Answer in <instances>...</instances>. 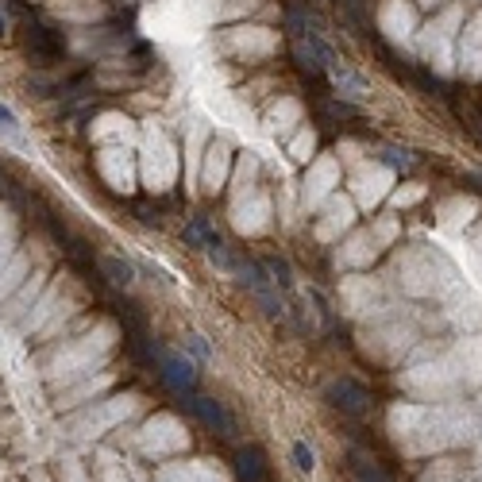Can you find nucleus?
Segmentation results:
<instances>
[{"instance_id":"nucleus-1","label":"nucleus","mask_w":482,"mask_h":482,"mask_svg":"<svg viewBox=\"0 0 482 482\" xmlns=\"http://www.w3.org/2000/svg\"><path fill=\"white\" fill-rule=\"evenodd\" d=\"M235 278L243 282V286L255 294V301L262 305V313L267 317H286V301L278 297V286H274V278L267 274V267H262L259 259H240V267H235Z\"/></svg>"},{"instance_id":"nucleus-2","label":"nucleus","mask_w":482,"mask_h":482,"mask_svg":"<svg viewBox=\"0 0 482 482\" xmlns=\"http://www.w3.org/2000/svg\"><path fill=\"white\" fill-rule=\"evenodd\" d=\"M24 54L31 66L46 70V66H54L62 58V35L51 31V27H43V24H27L24 27Z\"/></svg>"},{"instance_id":"nucleus-3","label":"nucleus","mask_w":482,"mask_h":482,"mask_svg":"<svg viewBox=\"0 0 482 482\" xmlns=\"http://www.w3.org/2000/svg\"><path fill=\"white\" fill-rule=\"evenodd\" d=\"M158 374H163V382L174 394H193V386H197L193 363L178 352H166V347H158Z\"/></svg>"},{"instance_id":"nucleus-4","label":"nucleus","mask_w":482,"mask_h":482,"mask_svg":"<svg viewBox=\"0 0 482 482\" xmlns=\"http://www.w3.org/2000/svg\"><path fill=\"white\" fill-rule=\"evenodd\" d=\"M189 409H193V417L209 432H220V436H228V440L235 436V417L224 409V401L205 398V394H189Z\"/></svg>"},{"instance_id":"nucleus-5","label":"nucleus","mask_w":482,"mask_h":482,"mask_svg":"<svg viewBox=\"0 0 482 482\" xmlns=\"http://www.w3.org/2000/svg\"><path fill=\"white\" fill-rule=\"evenodd\" d=\"M328 401H332L339 413H347V417H363V413L371 409V394H366V386H359L355 378H336V382L328 386Z\"/></svg>"},{"instance_id":"nucleus-6","label":"nucleus","mask_w":482,"mask_h":482,"mask_svg":"<svg viewBox=\"0 0 482 482\" xmlns=\"http://www.w3.org/2000/svg\"><path fill=\"white\" fill-rule=\"evenodd\" d=\"M324 73L336 81V89L344 93V97H352V101H363V97H366V81L359 78V73H355L344 58H339L336 51H328V54H324Z\"/></svg>"},{"instance_id":"nucleus-7","label":"nucleus","mask_w":482,"mask_h":482,"mask_svg":"<svg viewBox=\"0 0 482 482\" xmlns=\"http://www.w3.org/2000/svg\"><path fill=\"white\" fill-rule=\"evenodd\" d=\"M235 478L240 482H267V456H262V448H240V456H235Z\"/></svg>"},{"instance_id":"nucleus-8","label":"nucleus","mask_w":482,"mask_h":482,"mask_svg":"<svg viewBox=\"0 0 482 482\" xmlns=\"http://www.w3.org/2000/svg\"><path fill=\"white\" fill-rule=\"evenodd\" d=\"M101 270L108 274V282L112 286H131L135 282V267H131L128 259H120V255H101Z\"/></svg>"},{"instance_id":"nucleus-9","label":"nucleus","mask_w":482,"mask_h":482,"mask_svg":"<svg viewBox=\"0 0 482 482\" xmlns=\"http://www.w3.org/2000/svg\"><path fill=\"white\" fill-rule=\"evenodd\" d=\"M352 475H355V482H390L382 475V467L371 456H363V451H352Z\"/></svg>"},{"instance_id":"nucleus-10","label":"nucleus","mask_w":482,"mask_h":482,"mask_svg":"<svg viewBox=\"0 0 482 482\" xmlns=\"http://www.w3.org/2000/svg\"><path fill=\"white\" fill-rule=\"evenodd\" d=\"M262 267H267V274L274 278V286L289 289V262H286V259H267Z\"/></svg>"},{"instance_id":"nucleus-11","label":"nucleus","mask_w":482,"mask_h":482,"mask_svg":"<svg viewBox=\"0 0 482 482\" xmlns=\"http://www.w3.org/2000/svg\"><path fill=\"white\" fill-rule=\"evenodd\" d=\"M205 232H209V220H205V216H193V224L185 228V243L189 247H205Z\"/></svg>"},{"instance_id":"nucleus-12","label":"nucleus","mask_w":482,"mask_h":482,"mask_svg":"<svg viewBox=\"0 0 482 482\" xmlns=\"http://www.w3.org/2000/svg\"><path fill=\"white\" fill-rule=\"evenodd\" d=\"M294 463H297V471H305V475H309V471L317 467V459H313V448H309L305 440H297V443H294Z\"/></svg>"},{"instance_id":"nucleus-13","label":"nucleus","mask_w":482,"mask_h":482,"mask_svg":"<svg viewBox=\"0 0 482 482\" xmlns=\"http://www.w3.org/2000/svg\"><path fill=\"white\" fill-rule=\"evenodd\" d=\"M0 135H8V139H12V143H20V124H16V116H12V112H8L4 105H0Z\"/></svg>"},{"instance_id":"nucleus-14","label":"nucleus","mask_w":482,"mask_h":482,"mask_svg":"<svg viewBox=\"0 0 482 482\" xmlns=\"http://www.w3.org/2000/svg\"><path fill=\"white\" fill-rule=\"evenodd\" d=\"M382 163H390L394 170H409V166H413V158H409V150H398V147H386V150H382Z\"/></svg>"},{"instance_id":"nucleus-15","label":"nucleus","mask_w":482,"mask_h":482,"mask_svg":"<svg viewBox=\"0 0 482 482\" xmlns=\"http://www.w3.org/2000/svg\"><path fill=\"white\" fill-rule=\"evenodd\" d=\"M320 112H324L328 120H352V116H355V108L347 105V101H328V105L320 108Z\"/></svg>"},{"instance_id":"nucleus-16","label":"nucleus","mask_w":482,"mask_h":482,"mask_svg":"<svg viewBox=\"0 0 482 482\" xmlns=\"http://www.w3.org/2000/svg\"><path fill=\"white\" fill-rule=\"evenodd\" d=\"M185 347H189L197 359H212V347L205 344V336H185Z\"/></svg>"},{"instance_id":"nucleus-17","label":"nucleus","mask_w":482,"mask_h":482,"mask_svg":"<svg viewBox=\"0 0 482 482\" xmlns=\"http://www.w3.org/2000/svg\"><path fill=\"white\" fill-rule=\"evenodd\" d=\"M4 35H8V16L0 12V39H4Z\"/></svg>"}]
</instances>
